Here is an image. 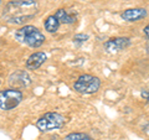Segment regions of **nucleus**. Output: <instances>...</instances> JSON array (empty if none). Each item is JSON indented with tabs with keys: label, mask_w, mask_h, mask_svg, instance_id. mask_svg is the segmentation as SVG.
I'll use <instances>...</instances> for the list:
<instances>
[{
	"label": "nucleus",
	"mask_w": 149,
	"mask_h": 140,
	"mask_svg": "<svg viewBox=\"0 0 149 140\" xmlns=\"http://www.w3.org/2000/svg\"><path fill=\"white\" fill-rule=\"evenodd\" d=\"M143 34H144V36H146L147 39L149 40V24H148V25H147V26L143 29Z\"/></svg>",
	"instance_id": "obj_14"
},
{
	"label": "nucleus",
	"mask_w": 149,
	"mask_h": 140,
	"mask_svg": "<svg viewBox=\"0 0 149 140\" xmlns=\"http://www.w3.org/2000/svg\"><path fill=\"white\" fill-rule=\"evenodd\" d=\"M65 140H95L88 134L85 133H70L65 137Z\"/></svg>",
	"instance_id": "obj_12"
},
{
	"label": "nucleus",
	"mask_w": 149,
	"mask_h": 140,
	"mask_svg": "<svg viewBox=\"0 0 149 140\" xmlns=\"http://www.w3.org/2000/svg\"><path fill=\"white\" fill-rule=\"evenodd\" d=\"M47 60V55L45 52H41V51H37L34 52L32 55L29 56V58L26 60V69H30V71H35V69L40 68L42 64L46 62Z\"/></svg>",
	"instance_id": "obj_9"
},
{
	"label": "nucleus",
	"mask_w": 149,
	"mask_h": 140,
	"mask_svg": "<svg viewBox=\"0 0 149 140\" xmlns=\"http://www.w3.org/2000/svg\"><path fill=\"white\" fill-rule=\"evenodd\" d=\"M14 36H15V39L20 44H24L31 49H39L40 46L44 45L46 40V37L42 32L36 26H32V25H24L15 31Z\"/></svg>",
	"instance_id": "obj_2"
},
{
	"label": "nucleus",
	"mask_w": 149,
	"mask_h": 140,
	"mask_svg": "<svg viewBox=\"0 0 149 140\" xmlns=\"http://www.w3.org/2000/svg\"><path fill=\"white\" fill-rule=\"evenodd\" d=\"M142 97H144V99H147L148 104H149V89L147 92H142Z\"/></svg>",
	"instance_id": "obj_15"
},
{
	"label": "nucleus",
	"mask_w": 149,
	"mask_h": 140,
	"mask_svg": "<svg viewBox=\"0 0 149 140\" xmlns=\"http://www.w3.org/2000/svg\"><path fill=\"white\" fill-rule=\"evenodd\" d=\"M130 46L129 37H112L104 44V50L109 53L120 52L123 50H127Z\"/></svg>",
	"instance_id": "obj_7"
},
{
	"label": "nucleus",
	"mask_w": 149,
	"mask_h": 140,
	"mask_svg": "<svg viewBox=\"0 0 149 140\" xmlns=\"http://www.w3.org/2000/svg\"><path fill=\"white\" fill-rule=\"evenodd\" d=\"M148 15L147 9L144 8H134V9H127L120 14V17L124 21L134 22V21H141L143 19H146Z\"/></svg>",
	"instance_id": "obj_8"
},
{
	"label": "nucleus",
	"mask_w": 149,
	"mask_h": 140,
	"mask_svg": "<svg viewBox=\"0 0 149 140\" xmlns=\"http://www.w3.org/2000/svg\"><path fill=\"white\" fill-rule=\"evenodd\" d=\"M9 83H10L11 88H16V89H22L31 85V77L26 71H15L9 76Z\"/></svg>",
	"instance_id": "obj_6"
},
{
	"label": "nucleus",
	"mask_w": 149,
	"mask_h": 140,
	"mask_svg": "<svg viewBox=\"0 0 149 140\" xmlns=\"http://www.w3.org/2000/svg\"><path fill=\"white\" fill-rule=\"evenodd\" d=\"M44 27H45V30L50 32V34H54V32H56L58 30V27H60V21H58V19L56 17L55 15H50L46 17V20L44 21Z\"/></svg>",
	"instance_id": "obj_11"
},
{
	"label": "nucleus",
	"mask_w": 149,
	"mask_h": 140,
	"mask_svg": "<svg viewBox=\"0 0 149 140\" xmlns=\"http://www.w3.org/2000/svg\"><path fill=\"white\" fill-rule=\"evenodd\" d=\"M0 5H1V0H0Z\"/></svg>",
	"instance_id": "obj_16"
},
{
	"label": "nucleus",
	"mask_w": 149,
	"mask_h": 140,
	"mask_svg": "<svg viewBox=\"0 0 149 140\" xmlns=\"http://www.w3.org/2000/svg\"><path fill=\"white\" fill-rule=\"evenodd\" d=\"M65 124H66V116L62 115L61 113H57V112L45 113L36 120V128L42 133L57 130L62 128Z\"/></svg>",
	"instance_id": "obj_3"
},
{
	"label": "nucleus",
	"mask_w": 149,
	"mask_h": 140,
	"mask_svg": "<svg viewBox=\"0 0 149 140\" xmlns=\"http://www.w3.org/2000/svg\"><path fill=\"white\" fill-rule=\"evenodd\" d=\"M54 15L58 19L60 24H66V25L74 24L76 19H77L76 14H70V12H67V10H65V9H58Z\"/></svg>",
	"instance_id": "obj_10"
},
{
	"label": "nucleus",
	"mask_w": 149,
	"mask_h": 140,
	"mask_svg": "<svg viewBox=\"0 0 149 140\" xmlns=\"http://www.w3.org/2000/svg\"><path fill=\"white\" fill-rule=\"evenodd\" d=\"M39 10L35 0H11L3 11V17L10 25H25L35 17Z\"/></svg>",
	"instance_id": "obj_1"
},
{
	"label": "nucleus",
	"mask_w": 149,
	"mask_h": 140,
	"mask_svg": "<svg viewBox=\"0 0 149 140\" xmlns=\"http://www.w3.org/2000/svg\"><path fill=\"white\" fill-rule=\"evenodd\" d=\"M101 79L92 74H82L73 83V89L81 94H93L98 92Z\"/></svg>",
	"instance_id": "obj_4"
},
{
	"label": "nucleus",
	"mask_w": 149,
	"mask_h": 140,
	"mask_svg": "<svg viewBox=\"0 0 149 140\" xmlns=\"http://www.w3.org/2000/svg\"><path fill=\"white\" fill-rule=\"evenodd\" d=\"M0 83H1V82H0Z\"/></svg>",
	"instance_id": "obj_17"
},
{
	"label": "nucleus",
	"mask_w": 149,
	"mask_h": 140,
	"mask_svg": "<svg viewBox=\"0 0 149 140\" xmlns=\"http://www.w3.org/2000/svg\"><path fill=\"white\" fill-rule=\"evenodd\" d=\"M90 39V36L86 35V34H77L73 36V42L77 44V45H81L83 42H86V41Z\"/></svg>",
	"instance_id": "obj_13"
},
{
	"label": "nucleus",
	"mask_w": 149,
	"mask_h": 140,
	"mask_svg": "<svg viewBox=\"0 0 149 140\" xmlns=\"http://www.w3.org/2000/svg\"><path fill=\"white\" fill-rule=\"evenodd\" d=\"M24 99V94L20 89L9 88V89L0 91V109L11 110L15 109Z\"/></svg>",
	"instance_id": "obj_5"
}]
</instances>
